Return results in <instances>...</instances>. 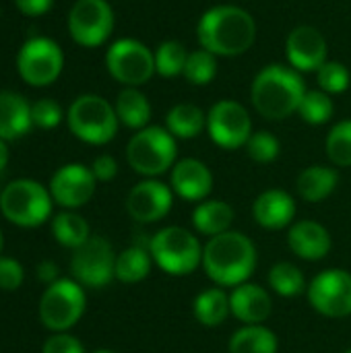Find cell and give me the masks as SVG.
Masks as SVG:
<instances>
[{
  "label": "cell",
  "instance_id": "19",
  "mask_svg": "<svg viewBox=\"0 0 351 353\" xmlns=\"http://www.w3.org/2000/svg\"><path fill=\"white\" fill-rule=\"evenodd\" d=\"M288 244L292 252L304 261H323L331 252L333 240L325 225L312 219H304L290 228Z\"/></svg>",
  "mask_w": 351,
  "mask_h": 353
},
{
  "label": "cell",
  "instance_id": "29",
  "mask_svg": "<svg viewBox=\"0 0 351 353\" xmlns=\"http://www.w3.org/2000/svg\"><path fill=\"white\" fill-rule=\"evenodd\" d=\"M151 271V252L149 246L132 244L116 256V279L122 283H139Z\"/></svg>",
  "mask_w": 351,
  "mask_h": 353
},
{
  "label": "cell",
  "instance_id": "43",
  "mask_svg": "<svg viewBox=\"0 0 351 353\" xmlns=\"http://www.w3.org/2000/svg\"><path fill=\"white\" fill-rule=\"evenodd\" d=\"M37 279L46 285H52L58 281V267L52 261H43L37 265Z\"/></svg>",
  "mask_w": 351,
  "mask_h": 353
},
{
  "label": "cell",
  "instance_id": "35",
  "mask_svg": "<svg viewBox=\"0 0 351 353\" xmlns=\"http://www.w3.org/2000/svg\"><path fill=\"white\" fill-rule=\"evenodd\" d=\"M333 110H335V105H333V99H331L329 93H325V91H306V95H304V99H302V103L298 108V114L302 116L304 122L319 126V124H325V122L331 120Z\"/></svg>",
  "mask_w": 351,
  "mask_h": 353
},
{
  "label": "cell",
  "instance_id": "37",
  "mask_svg": "<svg viewBox=\"0 0 351 353\" xmlns=\"http://www.w3.org/2000/svg\"><path fill=\"white\" fill-rule=\"evenodd\" d=\"M246 151L250 159H254L257 163H271L279 155V141L273 132L259 130V132H252V137L248 139Z\"/></svg>",
  "mask_w": 351,
  "mask_h": 353
},
{
  "label": "cell",
  "instance_id": "44",
  "mask_svg": "<svg viewBox=\"0 0 351 353\" xmlns=\"http://www.w3.org/2000/svg\"><path fill=\"white\" fill-rule=\"evenodd\" d=\"M6 163H8V147H6V141L0 139V172H4Z\"/></svg>",
  "mask_w": 351,
  "mask_h": 353
},
{
  "label": "cell",
  "instance_id": "30",
  "mask_svg": "<svg viewBox=\"0 0 351 353\" xmlns=\"http://www.w3.org/2000/svg\"><path fill=\"white\" fill-rule=\"evenodd\" d=\"M52 234L58 244L72 248V250H77L91 238L89 223L85 221V217H81L79 213H72V211H62L54 217Z\"/></svg>",
  "mask_w": 351,
  "mask_h": 353
},
{
  "label": "cell",
  "instance_id": "21",
  "mask_svg": "<svg viewBox=\"0 0 351 353\" xmlns=\"http://www.w3.org/2000/svg\"><path fill=\"white\" fill-rule=\"evenodd\" d=\"M230 308L240 323L263 325L273 310V302L265 288L246 281L230 294Z\"/></svg>",
  "mask_w": 351,
  "mask_h": 353
},
{
  "label": "cell",
  "instance_id": "11",
  "mask_svg": "<svg viewBox=\"0 0 351 353\" xmlns=\"http://www.w3.org/2000/svg\"><path fill=\"white\" fill-rule=\"evenodd\" d=\"M70 273L77 283L87 288H106L116 277V254L101 236H91L70 259Z\"/></svg>",
  "mask_w": 351,
  "mask_h": 353
},
{
  "label": "cell",
  "instance_id": "4",
  "mask_svg": "<svg viewBox=\"0 0 351 353\" xmlns=\"http://www.w3.org/2000/svg\"><path fill=\"white\" fill-rule=\"evenodd\" d=\"M176 155V137L161 126H145L137 130L126 145L128 165L145 178H155L172 170Z\"/></svg>",
  "mask_w": 351,
  "mask_h": 353
},
{
  "label": "cell",
  "instance_id": "12",
  "mask_svg": "<svg viewBox=\"0 0 351 353\" xmlns=\"http://www.w3.org/2000/svg\"><path fill=\"white\" fill-rule=\"evenodd\" d=\"M66 23L72 41L83 48H97L114 31V10L108 0H77Z\"/></svg>",
  "mask_w": 351,
  "mask_h": 353
},
{
  "label": "cell",
  "instance_id": "33",
  "mask_svg": "<svg viewBox=\"0 0 351 353\" xmlns=\"http://www.w3.org/2000/svg\"><path fill=\"white\" fill-rule=\"evenodd\" d=\"M325 151L335 165L351 168V120H343L329 130Z\"/></svg>",
  "mask_w": 351,
  "mask_h": 353
},
{
  "label": "cell",
  "instance_id": "25",
  "mask_svg": "<svg viewBox=\"0 0 351 353\" xmlns=\"http://www.w3.org/2000/svg\"><path fill=\"white\" fill-rule=\"evenodd\" d=\"M339 182V174L333 168L327 165H310L306 168L296 182V188L300 196L308 203H321L325 201Z\"/></svg>",
  "mask_w": 351,
  "mask_h": 353
},
{
  "label": "cell",
  "instance_id": "3",
  "mask_svg": "<svg viewBox=\"0 0 351 353\" xmlns=\"http://www.w3.org/2000/svg\"><path fill=\"white\" fill-rule=\"evenodd\" d=\"M306 95L304 79L296 68L283 64L265 66L252 81L250 99L254 110L267 120H283L298 112Z\"/></svg>",
  "mask_w": 351,
  "mask_h": 353
},
{
  "label": "cell",
  "instance_id": "23",
  "mask_svg": "<svg viewBox=\"0 0 351 353\" xmlns=\"http://www.w3.org/2000/svg\"><path fill=\"white\" fill-rule=\"evenodd\" d=\"M234 223V209L225 201H205L192 211V225L199 234L215 238L230 232Z\"/></svg>",
  "mask_w": 351,
  "mask_h": 353
},
{
  "label": "cell",
  "instance_id": "24",
  "mask_svg": "<svg viewBox=\"0 0 351 353\" xmlns=\"http://www.w3.org/2000/svg\"><path fill=\"white\" fill-rule=\"evenodd\" d=\"M114 110H116V116H118L120 124H124L126 128L141 130V128L149 126L151 103L145 97V93H141L137 87L122 89L118 93V97H116Z\"/></svg>",
  "mask_w": 351,
  "mask_h": 353
},
{
  "label": "cell",
  "instance_id": "49",
  "mask_svg": "<svg viewBox=\"0 0 351 353\" xmlns=\"http://www.w3.org/2000/svg\"><path fill=\"white\" fill-rule=\"evenodd\" d=\"M0 12H2V10H0Z\"/></svg>",
  "mask_w": 351,
  "mask_h": 353
},
{
  "label": "cell",
  "instance_id": "47",
  "mask_svg": "<svg viewBox=\"0 0 351 353\" xmlns=\"http://www.w3.org/2000/svg\"><path fill=\"white\" fill-rule=\"evenodd\" d=\"M343 353H351V350H348V352H343Z\"/></svg>",
  "mask_w": 351,
  "mask_h": 353
},
{
  "label": "cell",
  "instance_id": "27",
  "mask_svg": "<svg viewBox=\"0 0 351 353\" xmlns=\"http://www.w3.org/2000/svg\"><path fill=\"white\" fill-rule=\"evenodd\" d=\"M230 353H277V337L263 325H244L238 329L230 343Z\"/></svg>",
  "mask_w": 351,
  "mask_h": 353
},
{
  "label": "cell",
  "instance_id": "10",
  "mask_svg": "<svg viewBox=\"0 0 351 353\" xmlns=\"http://www.w3.org/2000/svg\"><path fill=\"white\" fill-rule=\"evenodd\" d=\"M64 52L50 37L27 39L17 54V72L31 87H48L62 74Z\"/></svg>",
  "mask_w": 351,
  "mask_h": 353
},
{
  "label": "cell",
  "instance_id": "16",
  "mask_svg": "<svg viewBox=\"0 0 351 353\" xmlns=\"http://www.w3.org/2000/svg\"><path fill=\"white\" fill-rule=\"evenodd\" d=\"M174 205L172 188L159 180H143L139 182L126 199L128 215L139 223H155L161 221Z\"/></svg>",
  "mask_w": 351,
  "mask_h": 353
},
{
  "label": "cell",
  "instance_id": "26",
  "mask_svg": "<svg viewBox=\"0 0 351 353\" xmlns=\"http://www.w3.org/2000/svg\"><path fill=\"white\" fill-rule=\"evenodd\" d=\"M194 319L205 327H219L232 314L230 296L221 288H211L201 292L192 304Z\"/></svg>",
  "mask_w": 351,
  "mask_h": 353
},
{
  "label": "cell",
  "instance_id": "9",
  "mask_svg": "<svg viewBox=\"0 0 351 353\" xmlns=\"http://www.w3.org/2000/svg\"><path fill=\"white\" fill-rule=\"evenodd\" d=\"M106 66L112 79L126 87H141L157 72L155 54L143 41L132 37H122L108 48Z\"/></svg>",
  "mask_w": 351,
  "mask_h": 353
},
{
  "label": "cell",
  "instance_id": "45",
  "mask_svg": "<svg viewBox=\"0 0 351 353\" xmlns=\"http://www.w3.org/2000/svg\"><path fill=\"white\" fill-rule=\"evenodd\" d=\"M93 353H114L112 350H97V352H93Z\"/></svg>",
  "mask_w": 351,
  "mask_h": 353
},
{
  "label": "cell",
  "instance_id": "6",
  "mask_svg": "<svg viewBox=\"0 0 351 353\" xmlns=\"http://www.w3.org/2000/svg\"><path fill=\"white\" fill-rule=\"evenodd\" d=\"M66 122L70 132L89 145L110 143L116 137L120 124L114 105L95 93L79 95L66 112Z\"/></svg>",
  "mask_w": 351,
  "mask_h": 353
},
{
  "label": "cell",
  "instance_id": "40",
  "mask_svg": "<svg viewBox=\"0 0 351 353\" xmlns=\"http://www.w3.org/2000/svg\"><path fill=\"white\" fill-rule=\"evenodd\" d=\"M41 353H85V350L77 337H72L68 333H56V335L48 337Z\"/></svg>",
  "mask_w": 351,
  "mask_h": 353
},
{
  "label": "cell",
  "instance_id": "2",
  "mask_svg": "<svg viewBox=\"0 0 351 353\" xmlns=\"http://www.w3.org/2000/svg\"><path fill=\"white\" fill-rule=\"evenodd\" d=\"M203 269L221 288H238L257 269V248L242 232H225L211 238L203 248Z\"/></svg>",
  "mask_w": 351,
  "mask_h": 353
},
{
  "label": "cell",
  "instance_id": "46",
  "mask_svg": "<svg viewBox=\"0 0 351 353\" xmlns=\"http://www.w3.org/2000/svg\"><path fill=\"white\" fill-rule=\"evenodd\" d=\"M2 246H4V240H2V232H0V252H2Z\"/></svg>",
  "mask_w": 351,
  "mask_h": 353
},
{
  "label": "cell",
  "instance_id": "31",
  "mask_svg": "<svg viewBox=\"0 0 351 353\" xmlns=\"http://www.w3.org/2000/svg\"><path fill=\"white\" fill-rule=\"evenodd\" d=\"M153 54H155V70H157V74L172 79V77H178V74L184 72V66H186V60H188L190 52L180 41L168 39V41H161Z\"/></svg>",
  "mask_w": 351,
  "mask_h": 353
},
{
  "label": "cell",
  "instance_id": "32",
  "mask_svg": "<svg viewBox=\"0 0 351 353\" xmlns=\"http://www.w3.org/2000/svg\"><path fill=\"white\" fill-rule=\"evenodd\" d=\"M269 285L283 298H294L304 292L306 281L302 271L294 263H277L269 271Z\"/></svg>",
  "mask_w": 351,
  "mask_h": 353
},
{
  "label": "cell",
  "instance_id": "8",
  "mask_svg": "<svg viewBox=\"0 0 351 353\" xmlns=\"http://www.w3.org/2000/svg\"><path fill=\"white\" fill-rule=\"evenodd\" d=\"M85 304L87 298L81 283L72 279H58L46 288L39 300V321L54 333H66L81 321Z\"/></svg>",
  "mask_w": 351,
  "mask_h": 353
},
{
  "label": "cell",
  "instance_id": "22",
  "mask_svg": "<svg viewBox=\"0 0 351 353\" xmlns=\"http://www.w3.org/2000/svg\"><path fill=\"white\" fill-rule=\"evenodd\" d=\"M31 128V103L17 91H0V139L14 141Z\"/></svg>",
  "mask_w": 351,
  "mask_h": 353
},
{
  "label": "cell",
  "instance_id": "17",
  "mask_svg": "<svg viewBox=\"0 0 351 353\" xmlns=\"http://www.w3.org/2000/svg\"><path fill=\"white\" fill-rule=\"evenodd\" d=\"M285 54L298 72L319 70L327 62V39L317 27L300 25L290 31L285 39Z\"/></svg>",
  "mask_w": 351,
  "mask_h": 353
},
{
  "label": "cell",
  "instance_id": "18",
  "mask_svg": "<svg viewBox=\"0 0 351 353\" xmlns=\"http://www.w3.org/2000/svg\"><path fill=\"white\" fill-rule=\"evenodd\" d=\"M170 184L178 196L186 201H203L213 190V174L201 159L184 157L174 163Z\"/></svg>",
  "mask_w": 351,
  "mask_h": 353
},
{
  "label": "cell",
  "instance_id": "34",
  "mask_svg": "<svg viewBox=\"0 0 351 353\" xmlns=\"http://www.w3.org/2000/svg\"><path fill=\"white\" fill-rule=\"evenodd\" d=\"M182 74L192 85H209L217 74V56L205 48L190 52Z\"/></svg>",
  "mask_w": 351,
  "mask_h": 353
},
{
  "label": "cell",
  "instance_id": "48",
  "mask_svg": "<svg viewBox=\"0 0 351 353\" xmlns=\"http://www.w3.org/2000/svg\"><path fill=\"white\" fill-rule=\"evenodd\" d=\"M0 194H2V188H0Z\"/></svg>",
  "mask_w": 351,
  "mask_h": 353
},
{
  "label": "cell",
  "instance_id": "28",
  "mask_svg": "<svg viewBox=\"0 0 351 353\" xmlns=\"http://www.w3.org/2000/svg\"><path fill=\"white\" fill-rule=\"evenodd\" d=\"M207 126V114L194 103H178L166 116V128L176 139H194Z\"/></svg>",
  "mask_w": 351,
  "mask_h": 353
},
{
  "label": "cell",
  "instance_id": "7",
  "mask_svg": "<svg viewBox=\"0 0 351 353\" xmlns=\"http://www.w3.org/2000/svg\"><path fill=\"white\" fill-rule=\"evenodd\" d=\"M50 188L29 178L12 180L2 188L0 211L2 215L19 228H37L52 213Z\"/></svg>",
  "mask_w": 351,
  "mask_h": 353
},
{
  "label": "cell",
  "instance_id": "42",
  "mask_svg": "<svg viewBox=\"0 0 351 353\" xmlns=\"http://www.w3.org/2000/svg\"><path fill=\"white\" fill-rule=\"evenodd\" d=\"M54 0H14V6L25 17H41L52 8Z\"/></svg>",
  "mask_w": 351,
  "mask_h": 353
},
{
  "label": "cell",
  "instance_id": "41",
  "mask_svg": "<svg viewBox=\"0 0 351 353\" xmlns=\"http://www.w3.org/2000/svg\"><path fill=\"white\" fill-rule=\"evenodd\" d=\"M91 172H93L95 180L110 182L118 174V163H116V159L112 155H99V157H95V161L91 165Z\"/></svg>",
  "mask_w": 351,
  "mask_h": 353
},
{
  "label": "cell",
  "instance_id": "20",
  "mask_svg": "<svg viewBox=\"0 0 351 353\" xmlns=\"http://www.w3.org/2000/svg\"><path fill=\"white\" fill-rule=\"evenodd\" d=\"M257 223L265 230H283L296 217V201L290 192L271 188L257 196L252 205Z\"/></svg>",
  "mask_w": 351,
  "mask_h": 353
},
{
  "label": "cell",
  "instance_id": "36",
  "mask_svg": "<svg viewBox=\"0 0 351 353\" xmlns=\"http://www.w3.org/2000/svg\"><path fill=\"white\" fill-rule=\"evenodd\" d=\"M317 79L321 85V91L335 95V93H343L350 87L351 74L345 64L337 62V60H327L319 70H317Z\"/></svg>",
  "mask_w": 351,
  "mask_h": 353
},
{
  "label": "cell",
  "instance_id": "14",
  "mask_svg": "<svg viewBox=\"0 0 351 353\" xmlns=\"http://www.w3.org/2000/svg\"><path fill=\"white\" fill-rule=\"evenodd\" d=\"M310 306L329 319H345L351 314V273L329 269L317 275L308 285Z\"/></svg>",
  "mask_w": 351,
  "mask_h": 353
},
{
  "label": "cell",
  "instance_id": "39",
  "mask_svg": "<svg viewBox=\"0 0 351 353\" xmlns=\"http://www.w3.org/2000/svg\"><path fill=\"white\" fill-rule=\"evenodd\" d=\"M23 267L19 261L8 259V256H0V290L4 292H14L21 288L23 283Z\"/></svg>",
  "mask_w": 351,
  "mask_h": 353
},
{
  "label": "cell",
  "instance_id": "13",
  "mask_svg": "<svg viewBox=\"0 0 351 353\" xmlns=\"http://www.w3.org/2000/svg\"><path fill=\"white\" fill-rule=\"evenodd\" d=\"M207 130L211 141L221 149L246 147L252 137V120L248 110L234 99H221L207 114Z\"/></svg>",
  "mask_w": 351,
  "mask_h": 353
},
{
  "label": "cell",
  "instance_id": "15",
  "mask_svg": "<svg viewBox=\"0 0 351 353\" xmlns=\"http://www.w3.org/2000/svg\"><path fill=\"white\" fill-rule=\"evenodd\" d=\"M95 176L91 168L81 163H68L56 170L50 180V194L54 203L64 209H79L87 205L95 194Z\"/></svg>",
  "mask_w": 351,
  "mask_h": 353
},
{
  "label": "cell",
  "instance_id": "38",
  "mask_svg": "<svg viewBox=\"0 0 351 353\" xmlns=\"http://www.w3.org/2000/svg\"><path fill=\"white\" fill-rule=\"evenodd\" d=\"M62 116H64V112H62L60 103L54 99L43 97V99H37L31 103V122L37 128H46V130L56 128L62 122Z\"/></svg>",
  "mask_w": 351,
  "mask_h": 353
},
{
  "label": "cell",
  "instance_id": "1",
  "mask_svg": "<svg viewBox=\"0 0 351 353\" xmlns=\"http://www.w3.org/2000/svg\"><path fill=\"white\" fill-rule=\"evenodd\" d=\"M197 37L201 48L215 56H240L252 48L257 23L248 10L234 4H219L201 17Z\"/></svg>",
  "mask_w": 351,
  "mask_h": 353
},
{
  "label": "cell",
  "instance_id": "5",
  "mask_svg": "<svg viewBox=\"0 0 351 353\" xmlns=\"http://www.w3.org/2000/svg\"><path fill=\"white\" fill-rule=\"evenodd\" d=\"M149 252L155 265L174 277L190 275L199 269V265H203V248L199 238L180 225L159 230L149 240Z\"/></svg>",
  "mask_w": 351,
  "mask_h": 353
}]
</instances>
